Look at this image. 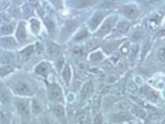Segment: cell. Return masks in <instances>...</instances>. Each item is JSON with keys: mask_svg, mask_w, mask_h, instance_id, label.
I'll return each mask as SVG.
<instances>
[{"mask_svg": "<svg viewBox=\"0 0 165 124\" xmlns=\"http://www.w3.org/2000/svg\"><path fill=\"white\" fill-rule=\"evenodd\" d=\"M142 93L145 95V97L148 99L149 101L151 102H158L159 101V95L157 94L155 91L153 90V89L147 87V86H145L142 89Z\"/></svg>", "mask_w": 165, "mask_h": 124, "instance_id": "obj_9", "label": "cell"}, {"mask_svg": "<svg viewBox=\"0 0 165 124\" xmlns=\"http://www.w3.org/2000/svg\"><path fill=\"white\" fill-rule=\"evenodd\" d=\"M88 36H89V31L86 28H83L77 33V35L74 36V39L75 40H82V39L87 38Z\"/></svg>", "mask_w": 165, "mask_h": 124, "instance_id": "obj_24", "label": "cell"}, {"mask_svg": "<svg viewBox=\"0 0 165 124\" xmlns=\"http://www.w3.org/2000/svg\"><path fill=\"white\" fill-rule=\"evenodd\" d=\"M93 124H102V117L100 114L95 115V118H94Z\"/></svg>", "mask_w": 165, "mask_h": 124, "instance_id": "obj_32", "label": "cell"}, {"mask_svg": "<svg viewBox=\"0 0 165 124\" xmlns=\"http://www.w3.org/2000/svg\"><path fill=\"white\" fill-rule=\"evenodd\" d=\"M47 52L50 56H56L59 55V47L55 44H52V42H48L47 46Z\"/></svg>", "mask_w": 165, "mask_h": 124, "instance_id": "obj_19", "label": "cell"}, {"mask_svg": "<svg viewBox=\"0 0 165 124\" xmlns=\"http://www.w3.org/2000/svg\"><path fill=\"white\" fill-rule=\"evenodd\" d=\"M0 46L5 48V49H15L17 47V42L13 37L5 36L0 38Z\"/></svg>", "mask_w": 165, "mask_h": 124, "instance_id": "obj_15", "label": "cell"}, {"mask_svg": "<svg viewBox=\"0 0 165 124\" xmlns=\"http://www.w3.org/2000/svg\"><path fill=\"white\" fill-rule=\"evenodd\" d=\"M51 71H52V65L48 62H40L35 67V72L39 75H42V77H47Z\"/></svg>", "mask_w": 165, "mask_h": 124, "instance_id": "obj_8", "label": "cell"}, {"mask_svg": "<svg viewBox=\"0 0 165 124\" xmlns=\"http://www.w3.org/2000/svg\"><path fill=\"white\" fill-rule=\"evenodd\" d=\"M72 54L77 58H83L85 56V50L83 49V47H74L72 49Z\"/></svg>", "mask_w": 165, "mask_h": 124, "instance_id": "obj_26", "label": "cell"}, {"mask_svg": "<svg viewBox=\"0 0 165 124\" xmlns=\"http://www.w3.org/2000/svg\"><path fill=\"white\" fill-rule=\"evenodd\" d=\"M30 28L34 34H37L40 31V22L37 19H31L30 20Z\"/></svg>", "mask_w": 165, "mask_h": 124, "instance_id": "obj_23", "label": "cell"}, {"mask_svg": "<svg viewBox=\"0 0 165 124\" xmlns=\"http://www.w3.org/2000/svg\"><path fill=\"white\" fill-rule=\"evenodd\" d=\"M48 97L51 101L61 102L63 101V93L58 84H51L48 89Z\"/></svg>", "mask_w": 165, "mask_h": 124, "instance_id": "obj_2", "label": "cell"}, {"mask_svg": "<svg viewBox=\"0 0 165 124\" xmlns=\"http://www.w3.org/2000/svg\"><path fill=\"white\" fill-rule=\"evenodd\" d=\"M131 118L132 117L130 114L123 111L112 116V121L113 123H122V122H127V121L131 120Z\"/></svg>", "mask_w": 165, "mask_h": 124, "instance_id": "obj_13", "label": "cell"}, {"mask_svg": "<svg viewBox=\"0 0 165 124\" xmlns=\"http://www.w3.org/2000/svg\"><path fill=\"white\" fill-rule=\"evenodd\" d=\"M30 106H31V113L33 115H38L42 112L41 104H40L38 100H36V99H33V100L31 101Z\"/></svg>", "mask_w": 165, "mask_h": 124, "instance_id": "obj_18", "label": "cell"}, {"mask_svg": "<svg viewBox=\"0 0 165 124\" xmlns=\"http://www.w3.org/2000/svg\"><path fill=\"white\" fill-rule=\"evenodd\" d=\"M13 59H15V57H13V54L5 53V54H3V55L1 56L0 60H1L2 63H4V64H9V63H12V62L13 61Z\"/></svg>", "mask_w": 165, "mask_h": 124, "instance_id": "obj_25", "label": "cell"}, {"mask_svg": "<svg viewBox=\"0 0 165 124\" xmlns=\"http://www.w3.org/2000/svg\"><path fill=\"white\" fill-rule=\"evenodd\" d=\"M34 52V46H28L27 48H25L23 51H22V56L23 57H25V58H28V57H30V56L33 54Z\"/></svg>", "mask_w": 165, "mask_h": 124, "instance_id": "obj_27", "label": "cell"}, {"mask_svg": "<svg viewBox=\"0 0 165 124\" xmlns=\"http://www.w3.org/2000/svg\"><path fill=\"white\" fill-rule=\"evenodd\" d=\"M157 36L159 37H162V36H165V29H161L160 31L157 33Z\"/></svg>", "mask_w": 165, "mask_h": 124, "instance_id": "obj_33", "label": "cell"}, {"mask_svg": "<svg viewBox=\"0 0 165 124\" xmlns=\"http://www.w3.org/2000/svg\"><path fill=\"white\" fill-rule=\"evenodd\" d=\"M12 88L13 92L21 96H32L34 95L35 90L28 81L18 80L12 83Z\"/></svg>", "mask_w": 165, "mask_h": 124, "instance_id": "obj_1", "label": "cell"}, {"mask_svg": "<svg viewBox=\"0 0 165 124\" xmlns=\"http://www.w3.org/2000/svg\"><path fill=\"white\" fill-rule=\"evenodd\" d=\"M53 112H54V115L56 116V118L58 119L62 124L65 123V109L62 104H56L53 109Z\"/></svg>", "mask_w": 165, "mask_h": 124, "instance_id": "obj_12", "label": "cell"}, {"mask_svg": "<svg viewBox=\"0 0 165 124\" xmlns=\"http://www.w3.org/2000/svg\"><path fill=\"white\" fill-rule=\"evenodd\" d=\"M93 91H94V86L92 82H88L87 84L84 85L82 91H81V100L84 101L86 99H88L93 94Z\"/></svg>", "mask_w": 165, "mask_h": 124, "instance_id": "obj_10", "label": "cell"}, {"mask_svg": "<svg viewBox=\"0 0 165 124\" xmlns=\"http://www.w3.org/2000/svg\"><path fill=\"white\" fill-rule=\"evenodd\" d=\"M138 51H139V47L138 46H133V47L131 48V51H130V60L133 61L135 57L137 56V54H138Z\"/></svg>", "mask_w": 165, "mask_h": 124, "instance_id": "obj_29", "label": "cell"}, {"mask_svg": "<svg viewBox=\"0 0 165 124\" xmlns=\"http://www.w3.org/2000/svg\"><path fill=\"white\" fill-rule=\"evenodd\" d=\"M71 77H72V71H71V67H70L68 64H65L62 69V78H63L64 82L66 84H69L70 81H71Z\"/></svg>", "mask_w": 165, "mask_h": 124, "instance_id": "obj_17", "label": "cell"}, {"mask_svg": "<svg viewBox=\"0 0 165 124\" xmlns=\"http://www.w3.org/2000/svg\"><path fill=\"white\" fill-rule=\"evenodd\" d=\"M18 112L23 120H28L30 117V104L26 99H19L17 101Z\"/></svg>", "mask_w": 165, "mask_h": 124, "instance_id": "obj_3", "label": "cell"}, {"mask_svg": "<svg viewBox=\"0 0 165 124\" xmlns=\"http://www.w3.org/2000/svg\"><path fill=\"white\" fill-rule=\"evenodd\" d=\"M128 89H129V91H135V90H136V86H135L134 84H130V85H129Z\"/></svg>", "mask_w": 165, "mask_h": 124, "instance_id": "obj_34", "label": "cell"}, {"mask_svg": "<svg viewBox=\"0 0 165 124\" xmlns=\"http://www.w3.org/2000/svg\"><path fill=\"white\" fill-rule=\"evenodd\" d=\"M12 124H18L17 120H16V119H13V122H12Z\"/></svg>", "mask_w": 165, "mask_h": 124, "instance_id": "obj_35", "label": "cell"}, {"mask_svg": "<svg viewBox=\"0 0 165 124\" xmlns=\"http://www.w3.org/2000/svg\"><path fill=\"white\" fill-rule=\"evenodd\" d=\"M116 20H117V18H116V17L107 18V20L103 23V25L100 27L99 30L97 31L96 36L97 37H103V36L106 35V34H109V32L112 31L113 25H115Z\"/></svg>", "mask_w": 165, "mask_h": 124, "instance_id": "obj_4", "label": "cell"}, {"mask_svg": "<svg viewBox=\"0 0 165 124\" xmlns=\"http://www.w3.org/2000/svg\"><path fill=\"white\" fill-rule=\"evenodd\" d=\"M104 18V13L101 12H96L92 16V18L90 19V22H89V26H90V29L92 31L96 30L97 27L99 26V24L101 23V21L103 20Z\"/></svg>", "mask_w": 165, "mask_h": 124, "instance_id": "obj_6", "label": "cell"}, {"mask_svg": "<svg viewBox=\"0 0 165 124\" xmlns=\"http://www.w3.org/2000/svg\"><path fill=\"white\" fill-rule=\"evenodd\" d=\"M100 106H101V97L100 96H95L93 98V104H92V111L95 115L98 114Z\"/></svg>", "mask_w": 165, "mask_h": 124, "instance_id": "obj_21", "label": "cell"}, {"mask_svg": "<svg viewBox=\"0 0 165 124\" xmlns=\"http://www.w3.org/2000/svg\"><path fill=\"white\" fill-rule=\"evenodd\" d=\"M16 38L19 42H24L27 39V31L26 25L24 22H20L16 30Z\"/></svg>", "mask_w": 165, "mask_h": 124, "instance_id": "obj_7", "label": "cell"}, {"mask_svg": "<svg viewBox=\"0 0 165 124\" xmlns=\"http://www.w3.org/2000/svg\"><path fill=\"white\" fill-rule=\"evenodd\" d=\"M88 123H89V112L87 110L77 114L74 119V124H88Z\"/></svg>", "mask_w": 165, "mask_h": 124, "instance_id": "obj_16", "label": "cell"}, {"mask_svg": "<svg viewBox=\"0 0 165 124\" xmlns=\"http://www.w3.org/2000/svg\"><path fill=\"white\" fill-rule=\"evenodd\" d=\"M122 12L126 18L130 19V20H136L139 17V10L134 5H125L122 7Z\"/></svg>", "mask_w": 165, "mask_h": 124, "instance_id": "obj_5", "label": "cell"}, {"mask_svg": "<svg viewBox=\"0 0 165 124\" xmlns=\"http://www.w3.org/2000/svg\"><path fill=\"white\" fill-rule=\"evenodd\" d=\"M130 110H131V112L133 113L134 115H136L137 117H139V118H145V110H142V108H139V107H137V106H134V104H131V107H130Z\"/></svg>", "mask_w": 165, "mask_h": 124, "instance_id": "obj_20", "label": "cell"}, {"mask_svg": "<svg viewBox=\"0 0 165 124\" xmlns=\"http://www.w3.org/2000/svg\"><path fill=\"white\" fill-rule=\"evenodd\" d=\"M13 24H7V25H4L1 27L0 29V33L1 34H9L13 31Z\"/></svg>", "mask_w": 165, "mask_h": 124, "instance_id": "obj_28", "label": "cell"}, {"mask_svg": "<svg viewBox=\"0 0 165 124\" xmlns=\"http://www.w3.org/2000/svg\"><path fill=\"white\" fill-rule=\"evenodd\" d=\"M157 57L162 62H165V48H161L160 50L157 52Z\"/></svg>", "mask_w": 165, "mask_h": 124, "instance_id": "obj_31", "label": "cell"}, {"mask_svg": "<svg viewBox=\"0 0 165 124\" xmlns=\"http://www.w3.org/2000/svg\"><path fill=\"white\" fill-rule=\"evenodd\" d=\"M10 93L6 88L3 87L2 84H0V102L2 106H7L10 104Z\"/></svg>", "mask_w": 165, "mask_h": 124, "instance_id": "obj_14", "label": "cell"}, {"mask_svg": "<svg viewBox=\"0 0 165 124\" xmlns=\"http://www.w3.org/2000/svg\"><path fill=\"white\" fill-rule=\"evenodd\" d=\"M130 28V23L128 22H120L115 29V33L113 34V37H118L123 34H125Z\"/></svg>", "mask_w": 165, "mask_h": 124, "instance_id": "obj_11", "label": "cell"}, {"mask_svg": "<svg viewBox=\"0 0 165 124\" xmlns=\"http://www.w3.org/2000/svg\"><path fill=\"white\" fill-rule=\"evenodd\" d=\"M150 48H151L150 42H145V44H143V46L142 47V58H145V56L147 55V53L149 52Z\"/></svg>", "mask_w": 165, "mask_h": 124, "instance_id": "obj_30", "label": "cell"}, {"mask_svg": "<svg viewBox=\"0 0 165 124\" xmlns=\"http://www.w3.org/2000/svg\"><path fill=\"white\" fill-rule=\"evenodd\" d=\"M103 58H104V56L101 51H96V52L92 53L91 55L89 56V59H90V61H92V62H99V61L103 60Z\"/></svg>", "mask_w": 165, "mask_h": 124, "instance_id": "obj_22", "label": "cell"}]
</instances>
